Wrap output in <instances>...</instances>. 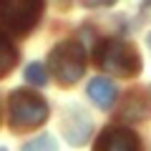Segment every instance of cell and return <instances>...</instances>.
I'll use <instances>...</instances> for the list:
<instances>
[{"mask_svg":"<svg viewBox=\"0 0 151 151\" xmlns=\"http://www.w3.org/2000/svg\"><path fill=\"white\" fill-rule=\"evenodd\" d=\"M96 63L101 65L103 70L113 73V76L134 78L141 70V55H139V50L131 43H126V40L106 38V40H101L98 48H96Z\"/></svg>","mask_w":151,"mask_h":151,"instance_id":"obj_1","label":"cell"},{"mask_svg":"<svg viewBox=\"0 0 151 151\" xmlns=\"http://www.w3.org/2000/svg\"><path fill=\"white\" fill-rule=\"evenodd\" d=\"M48 119V103L38 93L28 88H18L10 93V126L15 131H28L45 124Z\"/></svg>","mask_w":151,"mask_h":151,"instance_id":"obj_2","label":"cell"},{"mask_svg":"<svg viewBox=\"0 0 151 151\" xmlns=\"http://www.w3.org/2000/svg\"><path fill=\"white\" fill-rule=\"evenodd\" d=\"M43 15V0H0V28L13 35H25Z\"/></svg>","mask_w":151,"mask_h":151,"instance_id":"obj_3","label":"cell"},{"mask_svg":"<svg viewBox=\"0 0 151 151\" xmlns=\"http://www.w3.org/2000/svg\"><path fill=\"white\" fill-rule=\"evenodd\" d=\"M50 70L63 86H73L76 81H81L83 70H86V50L76 40H63L50 50Z\"/></svg>","mask_w":151,"mask_h":151,"instance_id":"obj_4","label":"cell"},{"mask_svg":"<svg viewBox=\"0 0 151 151\" xmlns=\"http://www.w3.org/2000/svg\"><path fill=\"white\" fill-rule=\"evenodd\" d=\"M93 151H141V139L126 126H108L96 139Z\"/></svg>","mask_w":151,"mask_h":151,"instance_id":"obj_5","label":"cell"},{"mask_svg":"<svg viewBox=\"0 0 151 151\" xmlns=\"http://www.w3.org/2000/svg\"><path fill=\"white\" fill-rule=\"evenodd\" d=\"M93 126H91V119H88L83 111H78V108H70L68 116H65V124H63V134L65 139H68V144L73 146H81L88 141V136H91Z\"/></svg>","mask_w":151,"mask_h":151,"instance_id":"obj_6","label":"cell"},{"mask_svg":"<svg viewBox=\"0 0 151 151\" xmlns=\"http://www.w3.org/2000/svg\"><path fill=\"white\" fill-rule=\"evenodd\" d=\"M88 96H91V101L96 103L98 108L108 111V108L116 103V96H119V91H116L113 81H108V78L98 76V78H93V81L88 83Z\"/></svg>","mask_w":151,"mask_h":151,"instance_id":"obj_7","label":"cell"},{"mask_svg":"<svg viewBox=\"0 0 151 151\" xmlns=\"http://www.w3.org/2000/svg\"><path fill=\"white\" fill-rule=\"evenodd\" d=\"M15 63H18V50L13 48L5 33H0V78L10 73Z\"/></svg>","mask_w":151,"mask_h":151,"instance_id":"obj_8","label":"cell"},{"mask_svg":"<svg viewBox=\"0 0 151 151\" xmlns=\"http://www.w3.org/2000/svg\"><path fill=\"white\" fill-rule=\"evenodd\" d=\"M20 151H58V146H55L50 134H43V136H35L33 141H28Z\"/></svg>","mask_w":151,"mask_h":151,"instance_id":"obj_9","label":"cell"},{"mask_svg":"<svg viewBox=\"0 0 151 151\" xmlns=\"http://www.w3.org/2000/svg\"><path fill=\"white\" fill-rule=\"evenodd\" d=\"M25 81L33 83V86H45V81H48V73H45L43 63H30L25 68Z\"/></svg>","mask_w":151,"mask_h":151,"instance_id":"obj_10","label":"cell"},{"mask_svg":"<svg viewBox=\"0 0 151 151\" xmlns=\"http://www.w3.org/2000/svg\"><path fill=\"white\" fill-rule=\"evenodd\" d=\"M149 45H151V35H149Z\"/></svg>","mask_w":151,"mask_h":151,"instance_id":"obj_11","label":"cell"},{"mask_svg":"<svg viewBox=\"0 0 151 151\" xmlns=\"http://www.w3.org/2000/svg\"><path fill=\"white\" fill-rule=\"evenodd\" d=\"M0 151H8V149H0Z\"/></svg>","mask_w":151,"mask_h":151,"instance_id":"obj_12","label":"cell"}]
</instances>
